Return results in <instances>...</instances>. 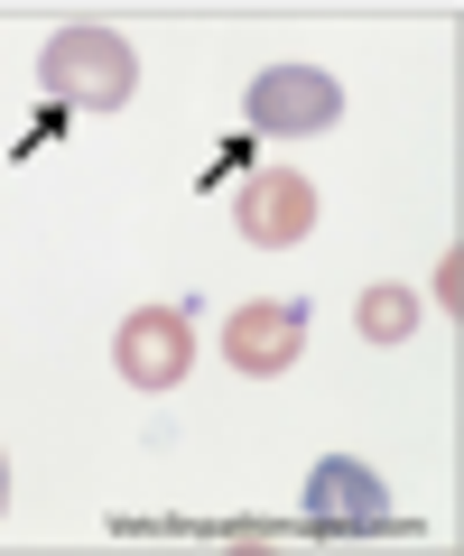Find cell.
I'll return each mask as SVG.
<instances>
[{"label": "cell", "mask_w": 464, "mask_h": 556, "mask_svg": "<svg viewBox=\"0 0 464 556\" xmlns=\"http://www.w3.org/2000/svg\"><path fill=\"white\" fill-rule=\"evenodd\" d=\"M38 93L57 102V112H122V102L140 93V56H130V38H112V28L65 20L57 38L38 47Z\"/></svg>", "instance_id": "cell-1"}, {"label": "cell", "mask_w": 464, "mask_h": 556, "mask_svg": "<svg viewBox=\"0 0 464 556\" xmlns=\"http://www.w3.org/2000/svg\"><path fill=\"white\" fill-rule=\"evenodd\" d=\"M242 112H251L261 139H316V130L343 121V84L325 75V65H261L251 93H242Z\"/></svg>", "instance_id": "cell-2"}, {"label": "cell", "mask_w": 464, "mask_h": 556, "mask_svg": "<svg viewBox=\"0 0 464 556\" xmlns=\"http://www.w3.org/2000/svg\"><path fill=\"white\" fill-rule=\"evenodd\" d=\"M112 371L130 380V390H177L186 371H196V325L177 316V306H130L122 325H112Z\"/></svg>", "instance_id": "cell-3"}, {"label": "cell", "mask_w": 464, "mask_h": 556, "mask_svg": "<svg viewBox=\"0 0 464 556\" xmlns=\"http://www.w3.org/2000/svg\"><path fill=\"white\" fill-rule=\"evenodd\" d=\"M298 353H306V306H288V298H251V306H233V316H223V371L279 380Z\"/></svg>", "instance_id": "cell-4"}, {"label": "cell", "mask_w": 464, "mask_h": 556, "mask_svg": "<svg viewBox=\"0 0 464 556\" xmlns=\"http://www.w3.org/2000/svg\"><path fill=\"white\" fill-rule=\"evenodd\" d=\"M233 232H242L251 251H298V241L316 232V186H306L298 167H261V177L233 195Z\"/></svg>", "instance_id": "cell-5"}, {"label": "cell", "mask_w": 464, "mask_h": 556, "mask_svg": "<svg viewBox=\"0 0 464 556\" xmlns=\"http://www.w3.org/2000/svg\"><path fill=\"white\" fill-rule=\"evenodd\" d=\"M306 510L335 519V529H381V519H390V492H381V473H372V464L325 455L316 473H306Z\"/></svg>", "instance_id": "cell-6"}, {"label": "cell", "mask_w": 464, "mask_h": 556, "mask_svg": "<svg viewBox=\"0 0 464 556\" xmlns=\"http://www.w3.org/2000/svg\"><path fill=\"white\" fill-rule=\"evenodd\" d=\"M353 334L363 343H409L418 334V298H409V288H363V298H353Z\"/></svg>", "instance_id": "cell-7"}, {"label": "cell", "mask_w": 464, "mask_h": 556, "mask_svg": "<svg viewBox=\"0 0 464 556\" xmlns=\"http://www.w3.org/2000/svg\"><path fill=\"white\" fill-rule=\"evenodd\" d=\"M437 306H446V325L464 316V251L446 241V260H437Z\"/></svg>", "instance_id": "cell-8"}, {"label": "cell", "mask_w": 464, "mask_h": 556, "mask_svg": "<svg viewBox=\"0 0 464 556\" xmlns=\"http://www.w3.org/2000/svg\"><path fill=\"white\" fill-rule=\"evenodd\" d=\"M0 510H10V455H0Z\"/></svg>", "instance_id": "cell-9"}]
</instances>
